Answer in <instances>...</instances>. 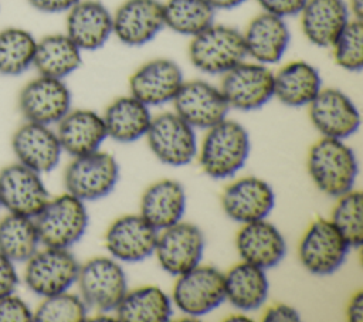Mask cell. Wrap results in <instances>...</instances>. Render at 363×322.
Listing matches in <instances>:
<instances>
[{"mask_svg":"<svg viewBox=\"0 0 363 322\" xmlns=\"http://www.w3.org/2000/svg\"><path fill=\"white\" fill-rule=\"evenodd\" d=\"M50 194L40 173L16 162L0 170V206L9 213L34 218Z\"/></svg>","mask_w":363,"mask_h":322,"instance_id":"9a60e30c","label":"cell"},{"mask_svg":"<svg viewBox=\"0 0 363 322\" xmlns=\"http://www.w3.org/2000/svg\"><path fill=\"white\" fill-rule=\"evenodd\" d=\"M183 81V71L176 61L153 58L130 75L129 91L145 105L157 106L172 102Z\"/></svg>","mask_w":363,"mask_h":322,"instance_id":"ac0fdd59","label":"cell"},{"mask_svg":"<svg viewBox=\"0 0 363 322\" xmlns=\"http://www.w3.org/2000/svg\"><path fill=\"white\" fill-rule=\"evenodd\" d=\"M309 118L325 138L346 139L360 128V112L354 102L337 88H322L308 105Z\"/></svg>","mask_w":363,"mask_h":322,"instance_id":"2e32d148","label":"cell"},{"mask_svg":"<svg viewBox=\"0 0 363 322\" xmlns=\"http://www.w3.org/2000/svg\"><path fill=\"white\" fill-rule=\"evenodd\" d=\"M57 125L55 133L62 152L72 157L99 150L108 138L104 118L91 109H69Z\"/></svg>","mask_w":363,"mask_h":322,"instance_id":"484cf974","label":"cell"},{"mask_svg":"<svg viewBox=\"0 0 363 322\" xmlns=\"http://www.w3.org/2000/svg\"><path fill=\"white\" fill-rule=\"evenodd\" d=\"M225 321H235V322H237V321H247V322H248V321H251V319H250L248 316H245L244 313H234V315L228 316Z\"/></svg>","mask_w":363,"mask_h":322,"instance_id":"7dc6e473","label":"cell"},{"mask_svg":"<svg viewBox=\"0 0 363 322\" xmlns=\"http://www.w3.org/2000/svg\"><path fill=\"white\" fill-rule=\"evenodd\" d=\"M298 16L305 38L319 48H330L352 18L346 0H306Z\"/></svg>","mask_w":363,"mask_h":322,"instance_id":"d4e9b609","label":"cell"},{"mask_svg":"<svg viewBox=\"0 0 363 322\" xmlns=\"http://www.w3.org/2000/svg\"><path fill=\"white\" fill-rule=\"evenodd\" d=\"M11 149L18 163L40 174L55 169L62 153L58 136L48 125L28 121L14 131Z\"/></svg>","mask_w":363,"mask_h":322,"instance_id":"44dd1931","label":"cell"},{"mask_svg":"<svg viewBox=\"0 0 363 322\" xmlns=\"http://www.w3.org/2000/svg\"><path fill=\"white\" fill-rule=\"evenodd\" d=\"M77 284L84 302L102 313L115 311L128 291L122 265L109 257H94L79 265Z\"/></svg>","mask_w":363,"mask_h":322,"instance_id":"5b68a950","label":"cell"},{"mask_svg":"<svg viewBox=\"0 0 363 322\" xmlns=\"http://www.w3.org/2000/svg\"><path fill=\"white\" fill-rule=\"evenodd\" d=\"M235 247L242 261L262 270L277 267L286 254L284 235L265 218L242 224L235 237Z\"/></svg>","mask_w":363,"mask_h":322,"instance_id":"603a6c76","label":"cell"},{"mask_svg":"<svg viewBox=\"0 0 363 322\" xmlns=\"http://www.w3.org/2000/svg\"><path fill=\"white\" fill-rule=\"evenodd\" d=\"M320 89V72L308 61H291L274 72V98L286 106H308Z\"/></svg>","mask_w":363,"mask_h":322,"instance_id":"4316f807","label":"cell"},{"mask_svg":"<svg viewBox=\"0 0 363 322\" xmlns=\"http://www.w3.org/2000/svg\"><path fill=\"white\" fill-rule=\"evenodd\" d=\"M207 131L199 155L203 172L216 180L233 177L250 156L251 142L247 129L225 118Z\"/></svg>","mask_w":363,"mask_h":322,"instance_id":"7a4b0ae2","label":"cell"},{"mask_svg":"<svg viewBox=\"0 0 363 322\" xmlns=\"http://www.w3.org/2000/svg\"><path fill=\"white\" fill-rule=\"evenodd\" d=\"M221 206L227 217L240 224L267 218L275 206V193L269 183L255 176H247L230 183Z\"/></svg>","mask_w":363,"mask_h":322,"instance_id":"ffe728a7","label":"cell"},{"mask_svg":"<svg viewBox=\"0 0 363 322\" xmlns=\"http://www.w3.org/2000/svg\"><path fill=\"white\" fill-rule=\"evenodd\" d=\"M352 18L363 20V0H349L346 1Z\"/></svg>","mask_w":363,"mask_h":322,"instance_id":"bcb514c9","label":"cell"},{"mask_svg":"<svg viewBox=\"0 0 363 322\" xmlns=\"http://www.w3.org/2000/svg\"><path fill=\"white\" fill-rule=\"evenodd\" d=\"M71 101V91L64 79L38 75L20 89L17 105L26 121L50 126L68 113Z\"/></svg>","mask_w":363,"mask_h":322,"instance_id":"7c38bea8","label":"cell"},{"mask_svg":"<svg viewBox=\"0 0 363 322\" xmlns=\"http://www.w3.org/2000/svg\"><path fill=\"white\" fill-rule=\"evenodd\" d=\"M346 315L352 322H360L363 319V291H357L350 298L346 308Z\"/></svg>","mask_w":363,"mask_h":322,"instance_id":"ee69618b","label":"cell"},{"mask_svg":"<svg viewBox=\"0 0 363 322\" xmlns=\"http://www.w3.org/2000/svg\"><path fill=\"white\" fill-rule=\"evenodd\" d=\"M81 52L65 33L48 34L37 40L33 67L38 75L64 79L81 67Z\"/></svg>","mask_w":363,"mask_h":322,"instance_id":"4dcf8cb0","label":"cell"},{"mask_svg":"<svg viewBox=\"0 0 363 322\" xmlns=\"http://www.w3.org/2000/svg\"><path fill=\"white\" fill-rule=\"evenodd\" d=\"M220 89L230 108L257 111L274 98V72L268 65L244 60L223 74Z\"/></svg>","mask_w":363,"mask_h":322,"instance_id":"30bf717a","label":"cell"},{"mask_svg":"<svg viewBox=\"0 0 363 322\" xmlns=\"http://www.w3.org/2000/svg\"><path fill=\"white\" fill-rule=\"evenodd\" d=\"M242 38L247 57L269 67L282 60L291 41V31L285 18L262 11L248 23Z\"/></svg>","mask_w":363,"mask_h":322,"instance_id":"cb8c5ba5","label":"cell"},{"mask_svg":"<svg viewBox=\"0 0 363 322\" xmlns=\"http://www.w3.org/2000/svg\"><path fill=\"white\" fill-rule=\"evenodd\" d=\"M208 4L217 10H233L244 4L247 0H207Z\"/></svg>","mask_w":363,"mask_h":322,"instance_id":"f6af8a7d","label":"cell"},{"mask_svg":"<svg viewBox=\"0 0 363 322\" xmlns=\"http://www.w3.org/2000/svg\"><path fill=\"white\" fill-rule=\"evenodd\" d=\"M337 67L349 72L363 68V20L350 18L330 47Z\"/></svg>","mask_w":363,"mask_h":322,"instance_id":"74e56055","label":"cell"},{"mask_svg":"<svg viewBox=\"0 0 363 322\" xmlns=\"http://www.w3.org/2000/svg\"><path fill=\"white\" fill-rule=\"evenodd\" d=\"M145 136L152 153L164 165L180 167L189 165L197 155L194 128L176 112H163L152 118Z\"/></svg>","mask_w":363,"mask_h":322,"instance_id":"8fae6325","label":"cell"},{"mask_svg":"<svg viewBox=\"0 0 363 322\" xmlns=\"http://www.w3.org/2000/svg\"><path fill=\"white\" fill-rule=\"evenodd\" d=\"M88 315V305L81 295L68 291L45 296L33 312V321L37 322H81Z\"/></svg>","mask_w":363,"mask_h":322,"instance_id":"8d00e7d4","label":"cell"},{"mask_svg":"<svg viewBox=\"0 0 363 322\" xmlns=\"http://www.w3.org/2000/svg\"><path fill=\"white\" fill-rule=\"evenodd\" d=\"M157 235L159 231L140 214H126L109 226L105 245L116 261L138 262L155 254Z\"/></svg>","mask_w":363,"mask_h":322,"instance_id":"d6986e66","label":"cell"},{"mask_svg":"<svg viewBox=\"0 0 363 322\" xmlns=\"http://www.w3.org/2000/svg\"><path fill=\"white\" fill-rule=\"evenodd\" d=\"M40 245L34 218L9 213L0 220V252L16 262H26Z\"/></svg>","mask_w":363,"mask_h":322,"instance_id":"d6a6232c","label":"cell"},{"mask_svg":"<svg viewBox=\"0 0 363 322\" xmlns=\"http://www.w3.org/2000/svg\"><path fill=\"white\" fill-rule=\"evenodd\" d=\"M112 33V13L99 0H79L67 11L65 34L81 51L104 47Z\"/></svg>","mask_w":363,"mask_h":322,"instance_id":"7402d4cb","label":"cell"},{"mask_svg":"<svg viewBox=\"0 0 363 322\" xmlns=\"http://www.w3.org/2000/svg\"><path fill=\"white\" fill-rule=\"evenodd\" d=\"M189 58L199 71L223 75L247 58L242 33L231 26L213 23L191 37Z\"/></svg>","mask_w":363,"mask_h":322,"instance_id":"3957f363","label":"cell"},{"mask_svg":"<svg viewBox=\"0 0 363 322\" xmlns=\"http://www.w3.org/2000/svg\"><path fill=\"white\" fill-rule=\"evenodd\" d=\"M88 211L78 197L64 193L48 199L34 217L40 244L54 248H71L86 231Z\"/></svg>","mask_w":363,"mask_h":322,"instance_id":"277c9868","label":"cell"},{"mask_svg":"<svg viewBox=\"0 0 363 322\" xmlns=\"http://www.w3.org/2000/svg\"><path fill=\"white\" fill-rule=\"evenodd\" d=\"M225 301L224 274L211 265H196L177 275L172 302L187 316L200 318Z\"/></svg>","mask_w":363,"mask_h":322,"instance_id":"8992f818","label":"cell"},{"mask_svg":"<svg viewBox=\"0 0 363 322\" xmlns=\"http://www.w3.org/2000/svg\"><path fill=\"white\" fill-rule=\"evenodd\" d=\"M18 285V274L14 262L0 252V296L13 294Z\"/></svg>","mask_w":363,"mask_h":322,"instance_id":"60d3db41","label":"cell"},{"mask_svg":"<svg viewBox=\"0 0 363 322\" xmlns=\"http://www.w3.org/2000/svg\"><path fill=\"white\" fill-rule=\"evenodd\" d=\"M216 10L207 0H166L163 3L164 27L176 34L194 37L214 23Z\"/></svg>","mask_w":363,"mask_h":322,"instance_id":"836d02e7","label":"cell"},{"mask_svg":"<svg viewBox=\"0 0 363 322\" xmlns=\"http://www.w3.org/2000/svg\"><path fill=\"white\" fill-rule=\"evenodd\" d=\"M262 11L286 18L298 16L306 0H255Z\"/></svg>","mask_w":363,"mask_h":322,"instance_id":"ab89813d","label":"cell"},{"mask_svg":"<svg viewBox=\"0 0 363 322\" xmlns=\"http://www.w3.org/2000/svg\"><path fill=\"white\" fill-rule=\"evenodd\" d=\"M33 321V311L28 304L13 294L0 296V322Z\"/></svg>","mask_w":363,"mask_h":322,"instance_id":"f35d334b","label":"cell"},{"mask_svg":"<svg viewBox=\"0 0 363 322\" xmlns=\"http://www.w3.org/2000/svg\"><path fill=\"white\" fill-rule=\"evenodd\" d=\"M306 166L315 186L336 199L353 190L359 173L354 150L342 139L325 136L311 146Z\"/></svg>","mask_w":363,"mask_h":322,"instance_id":"6da1fadb","label":"cell"},{"mask_svg":"<svg viewBox=\"0 0 363 322\" xmlns=\"http://www.w3.org/2000/svg\"><path fill=\"white\" fill-rule=\"evenodd\" d=\"M172 313L170 296L155 285L126 291L115 309L116 319L122 322H167Z\"/></svg>","mask_w":363,"mask_h":322,"instance_id":"1f68e13d","label":"cell"},{"mask_svg":"<svg viewBox=\"0 0 363 322\" xmlns=\"http://www.w3.org/2000/svg\"><path fill=\"white\" fill-rule=\"evenodd\" d=\"M204 247L203 231L196 224L180 220L157 235L155 255L163 271L177 277L201 262Z\"/></svg>","mask_w":363,"mask_h":322,"instance_id":"4fadbf2b","label":"cell"},{"mask_svg":"<svg viewBox=\"0 0 363 322\" xmlns=\"http://www.w3.org/2000/svg\"><path fill=\"white\" fill-rule=\"evenodd\" d=\"M301 315L299 312L286 304H275L271 305L262 316L264 322H295L299 321Z\"/></svg>","mask_w":363,"mask_h":322,"instance_id":"b9f144b4","label":"cell"},{"mask_svg":"<svg viewBox=\"0 0 363 322\" xmlns=\"http://www.w3.org/2000/svg\"><path fill=\"white\" fill-rule=\"evenodd\" d=\"M102 118L106 135L121 143H130L145 136L152 122L149 106L132 95L111 102Z\"/></svg>","mask_w":363,"mask_h":322,"instance_id":"f546056e","label":"cell"},{"mask_svg":"<svg viewBox=\"0 0 363 322\" xmlns=\"http://www.w3.org/2000/svg\"><path fill=\"white\" fill-rule=\"evenodd\" d=\"M79 0H27V3L37 11L45 14L67 13Z\"/></svg>","mask_w":363,"mask_h":322,"instance_id":"7bdbcfd3","label":"cell"},{"mask_svg":"<svg viewBox=\"0 0 363 322\" xmlns=\"http://www.w3.org/2000/svg\"><path fill=\"white\" fill-rule=\"evenodd\" d=\"M79 262L69 248L44 247L37 250L27 261L24 282L38 296H51L68 291L75 282Z\"/></svg>","mask_w":363,"mask_h":322,"instance_id":"52a82bcc","label":"cell"},{"mask_svg":"<svg viewBox=\"0 0 363 322\" xmlns=\"http://www.w3.org/2000/svg\"><path fill=\"white\" fill-rule=\"evenodd\" d=\"M172 102L174 112L199 129H210L225 119L230 111L221 89L204 79L183 81Z\"/></svg>","mask_w":363,"mask_h":322,"instance_id":"5bb4252c","label":"cell"},{"mask_svg":"<svg viewBox=\"0 0 363 322\" xmlns=\"http://www.w3.org/2000/svg\"><path fill=\"white\" fill-rule=\"evenodd\" d=\"M186 191L182 183L162 179L150 184L140 200V216L157 231H162L183 218Z\"/></svg>","mask_w":363,"mask_h":322,"instance_id":"83f0119b","label":"cell"},{"mask_svg":"<svg viewBox=\"0 0 363 322\" xmlns=\"http://www.w3.org/2000/svg\"><path fill=\"white\" fill-rule=\"evenodd\" d=\"M37 40L26 28L0 30V75L17 77L33 67Z\"/></svg>","mask_w":363,"mask_h":322,"instance_id":"e575fe53","label":"cell"},{"mask_svg":"<svg viewBox=\"0 0 363 322\" xmlns=\"http://www.w3.org/2000/svg\"><path fill=\"white\" fill-rule=\"evenodd\" d=\"M350 245L330 220H315L301 238L298 255L302 267L313 275H330L340 270Z\"/></svg>","mask_w":363,"mask_h":322,"instance_id":"9c48e42d","label":"cell"},{"mask_svg":"<svg viewBox=\"0 0 363 322\" xmlns=\"http://www.w3.org/2000/svg\"><path fill=\"white\" fill-rule=\"evenodd\" d=\"M118 179L116 159L101 150L74 157L64 173L67 193L82 201H95L108 196L115 189Z\"/></svg>","mask_w":363,"mask_h":322,"instance_id":"ba28073f","label":"cell"},{"mask_svg":"<svg viewBox=\"0 0 363 322\" xmlns=\"http://www.w3.org/2000/svg\"><path fill=\"white\" fill-rule=\"evenodd\" d=\"M225 299L241 312L261 308L269 292L265 270L241 261L224 274Z\"/></svg>","mask_w":363,"mask_h":322,"instance_id":"f1b7e54d","label":"cell"},{"mask_svg":"<svg viewBox=\"0 0 363 322\" xmlns=\"http://www.w3.org/2000/svg\"><path fill=\"white\" fill-rule=\"evenodd\" d=\"M113 35L128 47L150 43L163 28V3L159 0H125L112 14Z\"/></svg>","mask_w":363,"mask_h":322,"instance_id":"e0dca14e","label":"cell"},{"mask_svg":"<svg viewBox=\"0 0 363 322\" xmlns=\"http://www.w3.org/2000/svg\"><path fill=\"white\" fill-rule=\"evenodd\" d=\"M363 196L359 190H350L340 197L333 207L330 221L345 237L350 248H360L363 243Z\"/></svg>","mask_w":363,"mask_h":322,"instance_id":"d590c367","label":"cell"}]
</instances>
